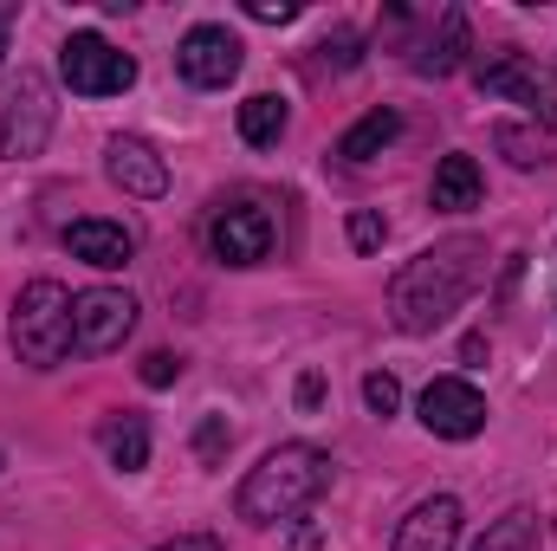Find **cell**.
I'll list each match as a JSON object with an SVG mask.
<instances>
[{
  "label": "cell",
  "mask_w": 557,
  "mask_h": 551,
  "mask_svg": "<svg viewBox=\"0 0 557 551\" xmlns=\"http://www.w3.org/2000/svg\"><path fill=\"white\" fill-rule=\"evenodd\" d=\"M460 59H467V13H460V7H447V13H441V26L421 39V52L409 59V65H416V72H434V78H447Z\"/></svg>",
  "instance_id": "cell-15"
},
{
  "label": "cell",
  "mask_w": 557,
  "mask_h": 551,
  "mask_svg": "<svg viewBox=\"0 0 557 551\" xmlns=\"http://www.w3.org/2000/svg\"><path fill=\"white\" fill-rule=\"evenodd\" d=\"M65 247H72V260H85V267H98V273H117V267H131V254H137L131 228H117V221H72V228H65Z\"/></svg>",
  "instance_id": "cell-13"
},
{
  "label": "cell",
  "mask_w": 557,
  "mask_h": 551,
  "mask_svg": "<svg viewBox=\"0 0 557 551\" xmlns=\"http://www.w3.org/2000/svg\"><path fill=\"white\" fill-rule=\"evenodd\" d=\"M175 65H182V78H188V85L221 91V85H234V78H240V39H234L227 26H188V33H182V46H175Z\"/></svg>",
  "instance_id": "cell-10"
},
{
  "label": "cell",
  "mask_w": 557,
  "mask_h": 551,
  "mask_svg": "<svg viewBox=\"0 0 557 551\" xmlns=\"http://www.w3.org/2000/svg\"><path fill=\"white\" fill-rule=\"evenodd\" d=\"M324 487H331V454L311 448V441H285V448H273V454L240 480L234 506H240L247 526H285V519L311 513V506L324 500Z\"/></svg>",
  "instance_id": "cell-2"
},
{
  "label": "cell",
  "mask_w": 557,
  "mask_h": 551,
  "mask_svg": "<svg viewBox=\"0 0 557 551\" xmlns=\"http://www.w3.org/2000/svg\"><path fill=\"white\" fill-rule=\"evenodd\" d=\"M473 551H545V526H539L532 513H506V519H493V526L480 532Z\"/></svg>",
  "instance_id": "cell-19"
},
{
  "label": "cell",
  "mask_w": 557,
  "mask_h": 551,
  "mask_svg": "<svg viewBox=\"0 0 557 551\" xmlns=\"http://www.w3.org/2000/svg\"><path fill=\"white\" fill-rule=\"evenodd\" d=\"M363 403L376 415H396L403 409V383H396L389 370H370V377H363Z\"/></svg>",
  "instance_id": "cell-20"
},
{
  "label": "cell",
  "mask_w": 557,
  "mask_h": 551,
  "mask_svg": "<svg viewBox=\"0 0 557 551\" xmlns=\"http://www.w3.org/2000/svg\"><path fill=\"white\" fill-rule=\"evenodd\" d=\"M318 396H324V383L318 377H298V409H318Z\"/></svg>",
  "instance_id": "cell-28"
},
{
  "label": "cell",
  "mask_w": 557,
  "mask_h": 551,
  "mask_svg": "<svg viewBox=\"0 0 557 551\" xmlns=\"http://www.w3.org/2000/svg\"><path fill=\"white\" fill-rule=\"evenodd\" d=\"M0 52H7V13H0Z\"/></svg>",
  "instance_id": "cell-29"
},
{
  "label": "cell",
  "mask_w": 557,
  "mask_h": 551,
  "mask_svg": "<svg viewBox=\"0 0 557 551\" xmlns=\"http://www.w3.org/2000/svg\"><path fill=\"white\" fill-rule=\"evenodd\" d=\"M98 441H104V454H111L117 474H143V467H149V421H143V415H131V409L104 415Z\"/></svg>",
  "instance_id": "cell-16"
},
{
  "label": "cell",
  "mask_w": 557,
  "mask_h": 551,
  "mask_svg": "<svg viewBox=\"0 0 557 551\" xmlns=\"http://www.w3.org/2000/svg\"><path fill=\"white\" fill-rule=\"evenodd\" d=\"M240 137L253 143V149H273V143L285 137V98H273V91H253V98L240 105Z\"/></svg>",
  "instance_id": "cell-18"
},
{
  "label": "cell",
  "mask_w": 557,
  "mask_h": 551,
  "mask_svg": "<svg viewBox=\"0 0 557 551\" xmlns=\"http://www.w3.org/2000/svg\"><path fill=\"white\" fill-rule=\"evenodd\" d=\"M473 78H480V91H486V98L525 105L532 118L557 124V72L539 59V52H519V46H506V52H493V59H486Z\"/></svg>",
  "instance_id": "cell-5"
},
{
  "label": "cell",
  "mask_w": 557,
  "mask_h": 551,
  "mask_svg": "<svg viewBox=\"0 0 557 551\" xmlns=\"http://www.w3.org/2000/svg\"><path fill=\"white\" fill-rule=\"evenodd\" d=\"M208 247H214V260H227V267H260V260H273V247H278L273 208H267L260 195H240V201L214 208Z\"/></svg>",
  "instance_id": "cell-7"
},
{
  "label": "cell",
  "mask_w": 557,
  "mask_h": 551,
  "mask_svg": "<svg viewBox=\"0 0 557 551\" xmlns=\"http://www.w3.org/2000/svg\"><path fill=\"white\" fill-rule=\"evenodd\" d=\"M421 428L441 434V441H473L486 428V396L467 377H434L421 390Z\"/></svg>",
  "instance_id": "cell-9"
},
{
  "label": "cell",
  "mask_w": 557,
  "mask_h": 551,
  "mask_svg": "<svg viewBox=\"0 0 557 551\" xmlns=\"http://www.w3.org/2000/svg\"><path fill=\"white\" fill-rule=\"evenodd\" d=\"M131 331H137V298H131L124 285H91V292L72 298V344H78L85 357L117 351Z\"/></svg>",
  "instance_id": "cell-8"
},
{
  "label": "cell",
  "mask_w": 557,
  "mask_h": 551,
  "mask_svg": "<svg viewBox=\"0 0 557 551\" xmlns=\"http://www.w3.org/2000/svg\"><path fill=\"white\" fill-rule=\"evenodd\" d=\"M324 59H331L337 72H350V65H357V33H350V26H337V33L324 39Z\"/></svg>",
  "instance_id": "cell-25"
},
{
  "label": "cell",
  "mask_w": 557,
  "mask_h": 551,
  "mask_svg": "<svg viewBox=\"0 0 557 551\" xmlns=\"http://www.w3.org/2000/svg\"><path fill=\"white\" fill-rule=\"evenodd\" d=\"M247 20H267V26H285V20H298V0H247Z\"/></svg>",
  "instance_id": "cell-26"
},
{
  "label": "cell",
  "mask_w": 557,
  "mask_h": 551,
  "mask_svg": "<svg viewBox=\"0 0 557 551\" xmlns=\"http://www.w3.org/2000/svg\"><path fill=\"white\" fill-rule=\"evenodd\" d=\"M383 234H389V221H383V215H350V247H357V254H376V247H383Z\"/></svg>",
  "instance_id": "cell-23"
},
{
  "label": "cell",
  "mask_w": 557,
  "mask_h": 551,
  "mask_svg": "<svg viewBox=\"0 0 557 551\" xmlns=\"http://www.w3.org/2000/svg\"><path fill=\"white\" fill-rule=\"evenodd\" d=\"M52 78L39 65H20L0 78V162H20V156H39L52 137Z\"/></svg>",
  "instance_id": "cell-4"
},
{
  "label": "cell",
  "mask_w": 557,
  "mask_h": 551,
  "mask_svg": "<svg viewBox=\"0 0 557 551\" xmlns=\"http://www.w3.org/2000/svg\"><path fill=\"white\" fill-rule=\"evenodd\" d=\"M156 551H221V546L201 539V532H188V539H169V546H156Z\"/></svg>",
  "instance_id": "cell-27"
},
{
  "label": "cell",
  "mask_w": 557,
  "mask_h": 551,
  "mask_svg": "<svg viewBox=\"0 0 557 551\" xmlns=\"http://www.w3.org/2000/svg\"><path fill=\"white\" fill-rule=\"evenodd\" d=\"M59 78L78 91V98H117L137 85V59L117 52L104 33H72L59 46Z\"/></svg>",
  "instance_id": "cell-6"
},
{
  "label": "cell",
  "mask_w": 557,
  "mask_h": 551,
  "mask_svg": "<svg viewBox=\"0 0 557 551\" xmlns=\"http://www.w3.org/2000/svg\"><path fill=\"white\" fill-rule=\"evenodd\" d=\"M227 441H234V428H227V415H208V421L195 428V454H201L208 467H214V461L227 454Z\"/></svg>",
  "instance_id": "cell-21"
},
{
  "label": "cell",
  "mask_w": 557,
  "mask_h": 551,
  "mask_svg": "<svg viewBox=\"0 0 557 551\" xmlns=\"http://www.w3.org/2000/svg\"><path fill=\"white\" fill-rule=\"evenodd\" d=\"M499 149H506L519 169H539V162H545V137H525V131H512V124H499Z\"/></svg>",
  "instance_id": "cell-22"
},
{
  "label": "cell",
  "mask_w": 557,
  "mask_h": 551,
  "mask_svg": "<svg viewBox=\"0 0 557 551\" xmlns=\"http://www.w3.org/2000/svg\"><path fill=\"white\" fill-rule=\"evenodd\" d=\"M175 377H182V357H175V351H149V357H143V383H149V390H169Z\"/></svg>",
  "instance_id": "cell-24"
},
{
  "label": "cell",
  "mask_w": 557,
  "mask_h": 551,
  "mask_svg": "<svg viewBox=\"0 0 557 551\" xmlns=\"http://www.w3.org/2000/svg\"><path fill=\"white\" fill-rule=\"evenodd\" d=\"M13 357L26 370H59L65 351H72V292L59 279H33L20 298H13Z\"/></svg>",
  "instance_id": "cell-3"
},
{
  "label": "cell",
  "mask_w": 557,
  "mask_h": 551,
  "mask_svg": "<svg viewBox=\"0 0 557 551\" xmlns=\"http://www.w3.org/2000/svg\"><path fill=\"white\" fill-rule=\"evenodd\" d=\"M396 137H403V118H396V111H370V118H357V124L337 137V156H344V162H370V156H383Z\"/></svg>",
  "instance_id": "cell-17"
},
{
  "label": "cell",
  "mask_w": 557,
  "mask_h": 551,
  "mask_svg": "<svg viewBox=\"0 0 557 551\" xmlns=\"http://www.w3.org/2000/svg\"><path fill=\"white\" fill-rule=\"evenodd\" d=\"M480 195H486L480 162L473 156H441V169H434V208L467 215V208H480Z\"/></svg>",
  "instance_id": "cell-14"
},
{
  "label": "cell",
  "mask_w": 557,
  "mask_h": 551,
  "mask_svg": "<svg viewBox=\"0 0 557 551\" xmlns=\"http://www.w3.org/2000/svg\"><path fill=\"white\" fill-rule=\"evenodd\" d=\"M480 285H486V241H473V234L434 241V247H421L409 267H396V279H389V318H396V331L421 338V331L447 325Z\"/></svg>",
  "instance_id": "cell-1"
},
{
  "label": "cell",
  "mask_w": 557,
  "mask_h": 551,
  "mask_svg": "<svg viewBox=\"0 0 557 551\" xmlns=\"http://www.w3.org/2000/svg\"><path fill=\"white\" fill-rule=\"evenodd\" d=\"M104 175H111L124 195H137V201H162V195H169V162H162L143 137L104 143Z\"/></svg>",
  "instance_id": "cell-11"
},
{
  "label": "cell",
  "mask_w": 557,
  "mask_h": 551,
  "mask_svg": "<svg viewBox=\"0 0 557 551\" xmlns=\"http://www.w3.org/2000/svg\"><path fill=\"white\" fill-rule=\"evenodd\" d=\"M460 546V500L434 493L396 526V551H454Z\"/></svg>",
  "instance_id": "cell-12"
}]
</instances>
